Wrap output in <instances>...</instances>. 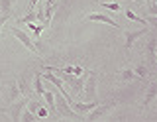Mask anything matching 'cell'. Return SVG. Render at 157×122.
Segmentation results:
<instances>
[{"label": "cell", "mask_w": 157, "mask_h": 122, "mask_svg": "<svg viewBox=\"0 0 157 122\" xmlns=\"http://www.w3.org/2000/svg\"><path fill=\"white\" fill-rule=\"evenodd\" d=\"M53 95H55V112H57L59 116H63V118H78V114L71 108L69 100L61 95V91L55 89V91H53Z\"/></svg>", "instance_id": "obj_1"}, {"label": "cell", "mask_w": 157, "mask_h": 122, "mask_svg": "<svg viewBox=\"0 0 157 122\" xmlns=\"http://www.w3.org/2000/svg\"><path fill=\"white\" fill-rule=\"evenodd\" d=\"M10 32H12V36L14 37H18L20 43H22L24 47H28L29 51L33 53V55H39V47L36 45V43L32 41V37H29V33H26L22 30V28H18V26H14V28H10Z\"/></svg>", "instance_id": "obj_2"}, {"label": "cell", "mask_w": 157, "mask_h": 122, "mask_svg": "<svg viewBox=\"0 0 157 122\" xmlns=\"http://www.w3.org/2000/svg\"><path fill=\"white\" fill-rule=\"evenodd\" d=\"M96 83H98V73L88 71V75L85 79V87H82V92H85L86 100H98L96 99Z\"/></svg>", "instance_id": "obj_3"}, {"label": "cell", "mask_w": 157, "mask_h": 122, "mask_svg": "<svg viewBox=\"0 0 157 122\" xmlns=\"http://www.w3.org/2000/svg\"><path fill=\"white\" fill-rule=\"evenodd\" d=\"M114 106H116V102H114V100L106 102V104H100V102H98L94 108L90 110V114H88V120H90V122H94V120L104 118V116H106V114H108V112H110L112 108H114Z\"/></svg>", "instance_id": "obj_4"}, {"label": "cell", "mask_w": 157, "mask_h": 122, "mask_svg": "<svg viewBox=\"0 0 157 122\" xmlns=\"http://www.w3.org/2000/svg\"><path fill=\"white\" fill-rule=\"evenodd\" d=\"M147 30H149V26H145V28H141V30H126L124 32V47L126 49H132V45L136 43V40H140L144 33H147Z\"/></svg>", "instance_id": "obj_5"}, {"label": "cell", "mask_w": 157, "mask_h": 122, "mask_svg": "<svg viewBox=\"0 0 157 122\" xmlns=\"http://www.w3.org/2000/svg\"><path fill=\"white\" fill-rule=\"evenodd\" d=\"M26 104H28V96H24V99H16V100H12V106L8 108V116L12 118L14 122L20 120V114H22V110L26 108Z\"/></svg>", "instance_id": "obj_6"}, {"label": "cell", "mask_w": 157, "mask_h": 122, "mask_svg": "<svg viewBox=\"0 0 157 122\" xmlns=\"http://www.w3.org/2000/svg\"><path fill=\"white\" fill-rule=\"evenodd\" d=\"M86 20L88 22H102V24H108V26H112V28H120V24H118L116 20H112L108 14H88L86 16Z\"/></svg>", "instance_id": "obj_7"}, {"label": "cell", "mask_w": 157, "mask_h": 122, "mask_svg": "<svg viewBox=\"0 0 157 122\" xmlns=\"http://www.w3.org/2000/svg\"><path fill=\"white\" fill-rule=\"evenodd\" d=\"M157 96V81L149 83V87H147V92H145V99H144V108H147V106L151 104V100H153Z\"/></svg>", "instance_id": "obj_8"}, {"label": "cell", "mask_w": 157, "mask_h": 122, "mask_svg": "<svg viewBox=\"0 0 157 122\" xmlns=\"http://www.w3.org/2000/svg\"><path fill=\"white\" fill-rule=\"evenodd\" d=\"M20 89H18V83L16 81H12L10 83V87H8V100L12 102V100H16V99H20Z\"/></svg>", "instance_id": "obj_9"}, {"label": "cell", "mask_w": 157, "mask_h": 122, "mask_svg": "<svg viewBox=\"0 0 157 122\" xmlns=\"http://www.w3.org/2000/svg\"><path fill=\"white\" fill-rule=\"evenodd\" d=\"M33 91L37 92L39 96L43 95V91H45V87H43V79H41V73H36V77H33Z\"/></svg>", "instance_id": "obj_10"}, {"label": "cell", "mask_w": 157, "mask_h": 122, "mask_svg": "<svg viewBox=\"0 0 157 122\" xmlns=\"http://www.w3.org/2000/svg\"><path fill=\"white\" fill-rule=\"evenodd\" d=\"M43 99H45V102H47V106H49V110L51 112H55V95H53V91H43Z\"/></svg>", "instance_id": "obj_11"}, {"label": "cell", "mask_w": 157, "mask_h": 122, "mask_svg": "<svg viewBox=\"0 0 157 122\" xmlns=\"http://www.w3.org/2000/svg\"><path fill=\"white\" fill-rule=\"evenodd\" d=\"M16 83H18V89H20V92H22L24 96H29V92H32V89H29V83H28V79H26V77L18 79Z\"/></svg>", "instance_id": "obj_12"}, {"label": "cell", "mask_w": 157, "mask_h": 122, "mask_svg": "<svg viewBox=\"0 0 157 122\" xmlns=\"http://www.w3.org/2000/svg\"><path fill=\"white\" fill-rule=\"evenodd\" d=\"M124 14H126V18H128V20H132V22H140V24H144V26H147L145 18L137 16V14H136V12H132L130 8H126V10H124Z\"/></svg>", "instance_id": "obj_13"}, {"label": "cell", "mask_w": 157, "mask_h": 122, "mask_svg": "<svg viewBox=\"0 0 157 122\" xmlns=\"http://www.w3.org/2000/svg\"><path fill=\"white\" fill-rule=\"evenodd\" d=\"M16 0H0V14H10Z\"/></svg>", "instance_id": "obj_14"}, {"label": "cell", "mask_w": 157, "mask_h": 122, "mask_svg": "<svg viewBox=\"0 0 157 122\" xmlns=\"http://www.w3.org/2000/svg\"><path fill=\"white\" fill-rule=\"evenodd\" d=\"M63 73H69V75H82V69L78 65H67V67H61Z\"/></svg>", "instance_id": "obj_15"}, {"label": "cell", "mask_w": 157, "mask_h": 122, "mask_svg": "<svg viewBox=\"0 0 157 122\" xmlns=\"http://www.w3.org/2000/svg\"><path fill=\"white\" fill-rule=\"evenodd\" d=\"M120 79H122V81H134V79H136L134 69H122V71H120Z\"/></svg>", "instance_id": "obj_16"}, {"label": "cell", "mask_w": 157, "mask_h": 122, "mask_svg": "<svg viewBox=\"0 0 157 122\" xmlns=\"http://www.w3.org/2000/svg\"><path fill=\"white\" fill-rule=\"evenodd\" d=\"M36 118H37V116L33 114V112H29L28 108H24V110H22V114H20V120H24V122H33Z\"/></svg>", "instance_id": "obj_17"}, {"label": "cell", "mask_w": 157, "mask_h": 122, "mask_svg": "<svg viewBox=\"0 0 157 122\" xmlns=\"http://www.w3.org/2000/svg\"><path fill=\"white\" fill-rule=\"evenodd\" d=\"M33 20H37V16H36V12L33 10H28V14L24 18H20L18 24H29V22H33Z\"/></svg>", "instance_id": "obj_18"}, {"label": "cell", "mask_w": 157, "mask_h": 122, "mask_svg": "<svg viewBox=\"0 0 157 122\" xmlns=\"http://www.w3.org/2000/svg\"><path fill=\"white\" fill-rule=\"evenodd\" d=\"M100 6L106 8V10H110V12H120V10H122L118 2H100Z\"/></svg>", "instance_id": "obj_19"}, {"label": "cell", "mask_w": 157, "mask_h": 122, "mask_svg": "<svg viewBox=\"0 0 157 122\" xmlns=\"http://www.w3.org/2000/svg\"><path fill=\"white\" fill-rule=\"evenodd\" d=\"M134 73H136V77H140V79H145L147 77V67L145 65H137L134 69Z\"/></svg>", "instance_id": "obj_20"}, {"label": "cell", "mask_w": 157, "mask_h": 122, "mask_svg": "<svg viewBox=\"0 0 157 122\" xmlns=\"http://www.w3.org/2000/svg\"><path fill=\"white\" fill-rule=\"evenodd\" d=\"M147 14H149V16H157V2L147 4Z\"/></svg>", "instance_id": "obj_21"}, {"label": "cell", "mask_w": 157, "mask_h": 122, "mask_svg": "<svg viewBox=\"0 0 157 122\" xmlns=\"http://www.w3.org/2000/svg\"><path fill=\"white\" fill-rule=\"evenodd\" d=\"M47 114H49V112H47V108H43V106H39L37 112H36V116H37V118H45Z\"/></svg>", "instance_id": "obj_22"}, {"label": "cell", "mask_w": 157, "mask_h": 122, "mask_svg": "<svg viewBox=\"0 0 157 122\" xmlns=\"http://www.w3.org/2000/svg\"><path fill=\"white\" fill-rule=\"evenodd\" d=\"M145 22H147V26H155L157 28V16H149V14H147Z\"/></svg>", "instance_id": "obj_23"}, {"label": "cell", "mask_w": 157, "mask_h": 122, "mask_svg": "<svg viewBox=\"0 0 157 122\" xmlns=\"http://www.w3.org/2000/svg\"><path fill=\"white\" fill-rule=\"evenodd\" d=\"M8 20H10V14H2V16H0V28H2Z\"/></svg>", "instance_id": "obj_24"}, {"label": "cell", "mask_w": 157, "mask_h": 122, "mask_svg": "<svg viewBox=\"0 0 157 122\" xmlns=\"http://www.w3.org/2000/svg\"><path fill=\"white\" fill-rule=\"evenodd\" d=\"M37 2H39V0H29V4H28V10H33Z\"/></svg>", "instance_id": "obj_25"}, {"label": "cell", "mask_w": 157, "mask_h": 122, "mask_svg": "<svg viewBox=\"0 0 157 122\" xmlns=\"http://www.w3.org/2000/svg\"><path fill=\"white\" fill-rule=\"evenodd\" d=\"M43 4H45V6H49V4H57V0H43Z\"/></svg>", "instance_id": "obj_26"}, {"label": "cell", "mask_w": 157, "mask_h": 122, "mask_svg": "<svg viewBox=\"0 0 157 122\" xmlns=\"http://www.w3.org/2000/svg\"><path fill=\"white\" fill-rule=\"evenodd\" d=\"M134 2H136V0H134ZM145 2H147V4H149V0H145Z\"/></svg>", "instance_id": "obj_27"}, {"label": "cell", "mask_w": 157, "mask_h": 122, "mask_svg": "<svg viewBox=\"0 0 157 122\" xmlns=\"http://www.w3.org/2000/svg\"><path fill=\"white\" fill-rule=\"evenodd\" d=\"M155 45H157V43H155Z\"/></svg>", "instance_id": "obj_28"}, {"label": "cell", "mask_w": 157, "mask_h": 122, "mask_svg": "<svg viewBox=\"0 0 157 122\" xmlns=\"http://www.w3.org/2000/svg\"><path fill=\"white\" fill-rule=\"evenodd\" d=\"M114 2H116V0H114Z\"/></svg>", "instance_id": "obj_29"}]
</instances>
